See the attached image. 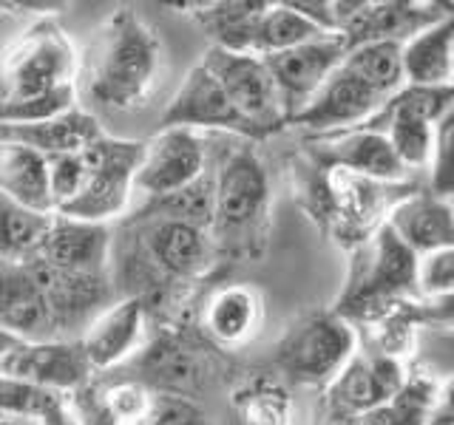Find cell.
<instances>
[{
	"label": "cell",
	"instance_id": "1",
	"mask_svg": "<svg viewBox=\"0 0 454 425\" xmlns=\"http://www.w3.org/2000/svg\"><path fill=\"white\" fill-rule=\"evenodd\" d=\"M162 71V42L131 9L114 12L80 57L77 94L106 111L148 103Z\"/></svg>",
	"mask_w": 454,
	"mask_h": 425
},
{
	"label": "cell",
	"instance_id": "2",
	"mask_svg": "<svg viewBox=\"0 0 454 425\" xmlns=\"http://www.w3.org/2000/svg\"><path fill=\"white\" fill-rule=\"evenodd\" d=\"M270 233V176L250 148H236L213 174V224L216 252L259 259Z\"/></svg>",
	"mask_w": 454,
	"mask_h": 425
},
{
	"label": "cell",
	"instance_id": "3",
	"mask_svg": "<svg viewBox=\"0 0 454 425\" xmlns=\"http://www.w3.org/2000/svg\"><path fill=\"white\" fill-rule=\"evenodd\" d=\"M418 267L420 255L411 252L389 224H380L355 250L344 292L333 309L349 323H375L395 306L418 301Z\"/></svg>",
	"mask_w": 454,
	"mask_h": 425
},
{
	"label": "cell",
	"instance_id": "4",
	"mask_svg": "<svg viewBox=\"0 0 454 425\" xmlns=\"http://www.w3.org/2000/svg\"><path fill=\"white\" fill-rule=\"evenodd\" d=\"M80 54L54 18H40L6 49L0 60V103L40 97L77 85Z\"/></svg>",
	"mask_w": 454,
	"mask_h": 425
},
{
	"label": "cell",
	"instance_id": "5",
	"mask_svg": "<svg viewBox=\"0 0 454 425\" xmlns=\"http://www.w3.org/2000/svg\"><path fill=\"white\" fill-rule=\"evenodd\" d=\"M355 326L335 309L298 318L276 344V366L290 382L330 386L358 354Z\"/></svg>",
	"mask_w": 454,
	"mask_h": 425
},
{
	"label": "cell",
	"instance_id": "6",
	"mask_svg": "<svg viewBox=\"0 0 454 425\" xmlns=\"http://www.w3.org/2000/svg\"><path fill=\"white\" fill-rule=\"evenodd\" d=\"M82 153L85 162H89L85 188L74 202L57 212L80 221L108 224L111 219L122 216L128 202H131V193L137 190L134 182L142 165V156H145V142L114 139L106 134Z\"/></svg>",
	"mask_w": 454,
	"mask_h": 425
},
{
	"label": "cell",
	"instance_id": "7",
	"mask_svg": "<svg viewBox=\"0 0 454 425\" xmlns=\"http://www.w3.org/2000/svg\"><path fill=\"white\" fill-rule=\"evenodd\" d=\"M202 66L219 80L231 103L241 111V117L255 125L264 139L284 131L287 113L278 94V85L270 74L264 57L259 54H241V51H224V49H207L202 57Z\"/></svg>",
	"mask_w": 454,
	"mask_h": 425
},
{
	"label": "cell",
	"instance_id": "8",
	"mask_svg": "<svg viewBox=\"0 0 454 425\" xmlns=\"http://www.w3.org/2000/svg\"><path fill=\"white\" fill-rule=\"evenodd\" d=\"M207 176V148L188 128H160L145 142L134 188L148 198L174 196Z\"/></svg>",
	"mask_w": 454,
	"mask_h": 425
},
{
	"label": "cell",
	"instance_id": "9",
	"mask_svg": "<svg viewBox=\"0 0 454 425\" xmlns=\"http://www.w3.org/2000/svg\"><path fill=\"white\" fill-rule=\"evenodd\" d=\"M160 128H188V131H227L247 142L264 139L255 125L241 117V111L231 103L219 80L199 63L182 80L179 91L162 111Z\"/></svg>",
	"mask_w": 454,
	"mask_h": 425
},
{
	"label": "cell",
	"instance_id": "10",
	"mask_svg": "<svg viewBox=\"0 0 454 425\" xmlns=\"http://www.w3.org/2000/svg\"><path fill=\"white\" fill-rule=\"evenodd\" d=\"M347 51L349 49L340 35H324L298 49L264 57L270 74L278 85L287 122H293L321 91V85L344 66Z\"/></svg>",
	"mask_w": 454,
	"mask_h": 425
},
{
	"label": "cell",
	"instance_id": "11",
	"mask_svg": "<svg viewBox=\"0 0 454 425\" xmlns=\"http://www.w3.org/2000/svg\"><path fill=\"white\" fill-rule=\"evenodd\" d=\"M0 375L60 394H77L91 386L94 368L80 340H20L0 366Z\"/></svg>",
	"mask_w": 454,
	"mask_h": 425
},
{
	"label": "cell",
	"instance_id": "12",
	"mask_svg": "<svg viewBox=\"0 0 454 425\" xmlns=\"http://www.w3.org/2000/svg\"><path fill=\"white\" fill-rule=\"evenodd\" d=\"M406 377L409 372L403 360L380 352H358L344 372L326 386L324 411L364 417L366 411L389 403L403 389Z\"/></svg>",
	"mask_w": 454,
	"mask_h": 425
},
{
	"label": "cell",
	"instance_id": "13",
	"mask_svg": "<svg viewBox=\"0 0 454 425\" xmlns=\"http://www.w3.org/2000/svg\"><path fill=\"white\" fill-rule=\"evenodd\" d=\"M380 105L383 99L364 80L355 77L347 66H340L290 125L309 128V131L324 136H338L347 131H358L361 125L375 117Z\"/></svg>",
	"mask_w": 454,
	"mask_h": 425
},
{
	"label": "cell",
	"instance_id": "14",
	"mask_svg": "<svg viewBox=\"0 0 454 425\" xmlns=\"http://www.w3.org/2000/svg\"><path fill=\"white\" fill-rule=\"evenodd\" d=\"M111 259L114 233L108 224L80 221L54 212L51 230L35 261L77 275H111Z\"/></svg>",
	"mask_w": 454,
	"mask_h": 425
},
{
	"label": "cell",
	"instance_id": "15",
	"mask_svg": "<svg viewBox=\"0 0 454 425\" xmlns=\"http://www.w3.org/2000/svg\"><path fill=\"white\" fill-rule=\"evenodd\" d=\"M449 14L451 4H409V0L369 4V0H361L340 37L347 49L364 46V42H406Z\"/></svg>",
	"mask_w": 454,
	"mask_h": 425
},
{
	"label": "cell",
	"instance_id": "16",
	"mask_svg": "<svg viewBox=\"0 0 454 425\" xmlns=\"http://www.w3.org/2000/svg\"><path fill=\"white\" fill-rule=\"evenodd\" d=\"M145 326L148 306L142 298H117L106 312H99L80 337L94 372H108L139 354L145 346Z\"/></svg>",
	"mask_w": 454,
	"mask_h": 425
},
{
	"label": "cell",
	"instance_id": "17",
	"mask_svg": "<svg viewBox=\"0 0 454 425\" xmlns=\"http://www.w3.org/2000/svg\"><path fill=\"white\" fill-rule=\"evenodd\" d=\"M0 326L20 340H60L35 269L0 261Z\"/></svg>",
	"mask_w": 454,
	"mask_h": 425
},
{
	"label": "cell",
	"instance_id": "18",
	"mask_svg": "<svg viewBox=\"0 0 454 425\" xmlns=\"http://www.w3.org/2000/svg\"><path fill=\"white\" fill-rule=\"evenodd\" d=\"M207 377V363L193 344L176 335H160L142 346L137 358V382L148 386L153 394L191 397L202 389Z\"/></svg>",
	"mask_w": 454,
	"mask_h": 425
},
{
	"label": "cell",
	"instance_id": "19",
	"mask_svg": "<svg viewBox=\"0 0 454 425\" xmlns=\"http://www.w3.org/2000/svg\"><path fill=\"white\" fill-rule=\"evenodd\" d=\"M387 224L420 259L454 247V207L434 193L403 196L395 207H389Z\"/></svg>",
	"mask_w": 454,
	"mask_h": 425
},
{
	"label": "cell",
	"instance_id": "20",
	"mask_svg": "<svg viewBox=\"0 0 454 425\" xmlns=\"http://www.w3.org/2000/svg\"><path fill=\"white\" fill-rule=\"evenodd\" d=\"M99 136H106L103 125L97 122L94 113L82 108H71L66 113L46 122L32 125H12L0 122V142L12 145H26L43 156H60V153H82Z\"/></svg>",
	"mask_w": 454,
	"mask_h": 425
},
{
	"label": "cell",
	"instance_id": "21",
	"mask_svg": "<svg viewBox=\"0 0 454 425\" xmlns=\"http://www.w3.org/2000/svg\"><path fill=\"white\" fill-rule=\"evenodd\" d=\"M202 329L216 346H241L262 329V295L247 283H227L202 306Z\"/></svg>",
	"mask_w": 454,
	"mask_h": 425
},
{
	"label": "cell",
	"instance_id": "22",
	"mask_svg": "<svg viewBox=\"0 0 454 425\" xmlns=\"http://www.w3.org/2000/svg\"><path fill=\"white\" fill-rule=\"evenodd\" d=\"M330 139L333 142L321 151V156L333 167L369 182H401L409 174L392 151L389 139L378 131H347Z\"/></svg>",
	"mask_w": 454,
	"mask_h": 425
},
{
	"label": "cell",
	"instance_id": "23",
	"mask_svg": "<svg viewBox=\"0 0 454 425\" xmlns=\"http://www.w3.org/2000/svg\"><path fill=\"white\" fill-rule=\"evenodd\" d=\"M406 85L449 89L454 71V4L451 14L403 42Z\"/></svg>",
	"mask_w": 454,
	"mask_h": 425
},
{
	"label": "cell",
	"instance_id": "24",
	"mask_svg": "<svg viewBox=\"0 0 454 425\" xmlns=\"http://www.w3.org/2000/svg\"><path fill=\"white\" fill-rule=\"evenodd\" d=\"M267 4L264 0H222V4H191L188 12L202 28L213 49L253 54L255 26Z\"/></svg>",
	"mask_w": 454,
	"mask_h": 425
},
{
	"label": "cell",
	"instance_id": "25",
	"mask_svg": "<svg viewBox=\"0 0 454 425\" xmlns=\"http://www.w3.org/2000/svg\"><path fill=\"white\" fill-rule=\"evenodd\" d=\"M0 193L32 210L54 212L49 188V156L26 145L0 142Z\"/></svg>",
	"mask_w": 454,
	"mask_h": 425
},
{
	"label": "cell",
	"instance_id": "26",
	"mask_svg": "<svg viewBox=\"0 0 454 425\" xmlns=\"http://www.w3.org/2000/svg\"><path fill=\"white\" fill-rule=\"evenodd\" d=\"M54 212L32 210L0 193V261H35L51 230Z\"/></svg>",
	"mask_w": 454,
	"mask_h": 425
},
{
	"label": "cell",
	"instance_id": "27",
	"mask_svg": "<svg viewBox=\"0 0 454 425\" xmlns=\"http://www.w3.org/2000/svg\"><path fill=\"white\" fill-rule=\"evenodd\" d=\"M434 125L426 117H415V113H395V111H378L366 125L358 131H378L389 139L392 151L397 159L403 162L406 170L429 167L432 153H434Z\"/></svg>",
	"mask_w": 454,
	"mask_h": 425
},
{
	"label": "cell",
	"instance_id": "28",
	"mask_svg": "<svg viewBox=\"0 0 454 425\" xmlns=\"http://www.w3.org/2000/svg\"><path fill=\"white\" fill-rule=\"evenodd\" d=\"M344 66L358 80H364L383 103L406 89L403 42H364V46L347 51Z\"/></svg>",
	"mask_w": 454,
	"mask_h": 425
},
{
	"label": "cell",
	"instance_id": "29",
	"mask_svg": "<svg viewBox=\"0 0 454 425\" xmlns=\"http://www.w3.org/2000/svg\"><path fill=\"white\" fill-rule=\"evenodd\" d=\"M233 408L245 425H293V397L281 380L250 377L233 391Z\"/></svg>",
	"mask_w": 454,
	"mask_h": 425
},
{
	"label": "cell",
	"instance_id": "30",
	"mask_svg": "<svg viewBox=\"0 0 454 425\" xmlns=\"http://www.w3.org/2000/svg\"><path fill=\"white\" fill-rule=\"evenodd\" d=\"M318 37H324L321 28L312 26L304 14H298L293 4H267L259 26H255L253 54H259V57L281 54Z\"/></svg>",
	"mask_w": 454,
	"mask_h": 425
},
{
	"label": "cell",
	"instance_id": "31",
	"mask_svg": "<svg viewBox=\"0 0 454 425\" xmlns=\"http://www.w3.org/2000/svg\"><path fill=\"white\" fill-rule=\"evenodd\" d=\"M139 216H160V219H179L191 221L210 230L213 224V176L199 179L191 188H184L174 196L148 198Z\"/></svg>",
	"mask_w": 454,
	"mask_h": 425
},
{
	"label": "cell",
	"instance_id": "32",
	"mask_svg": "<svg viewBox=\"0 0 454 425\" xmlns=\"http://www.w3.org/2000/svg\"><path fill=\"white\" fill-rule=\"evenodd\" d=\"M77 108V85L68 89H57L40 97L18 99V103H0V122L12 125H32V122H46L60 117V113Z\"/></svg>",
	"mask_w": 454,
	"mask_h": 425
},
{
	"label": "cell",
	"instance_id": "33",
	"mask_svg": "<svg viewBox=\"0 0 454 425\" xmlns=\"http://www.w3.org/2000/svg\"><path fill=\"white\" fill-rule=\"evenodd\" d=\"M60 397H66V394L0 375V414H6V417H14V420L28 417L37 422V417L46 414Z\"/></svg>",
	"mask_w": 454,
	"mask_h": 425
},
{
	"label": "cell",
	"instance_id": "34",
	"mask_svg": "<svg viewBox=\"0 0 454 425\" xmlns=\"http://www.w3.org/2000/svg\"><path fill=\"white\" fill-rule=\"evenodd\" d=\"M429 193L454 202V105L434 125V153L429 165Z\"/></svg>",
	"mask_w": 454,
	"mask_h": 425
},
{
	"label": "cell",
	"instance_id": "35",
	"mask_svg": "<svg viewBox=\"0 0 454 425\" xmlns=\"http://www.w3.org/2000/svg\"><path fill=\"white\" fill-rule=\"evenodd\" d=\"M85 179H89V162L85 153H60L49 159V188L54 212L71 205L82 193Z\"/></svg>",
	"mask_w": 454,
	"mask_h": 425
},
{
	"label": "cell",
	"instance_id": "36",
	"mask_svg": "<svg viewBox=\"0 0 454 425\" xmlns=\"http://www.w3.org/2000/svg\"><path fill=\"white\" fill-rule=\"evenodd\" d=\"M418 287L420 298L454 292V247L423 255L418 267Z\"/></svg>",
	"mask_w": 454,
	"mask_h": 425
},
{
	"label": "cell",
	"instance_id": "37",
	"mask_svg": "<svg viewBox=\"0 0 454 425\" xmlns=\"http://www.w3.org/2000/svg\"><path fill=\"white\" fill-rule=\"evenodd\" d=\"M151 422L153 425H213L205 417V411L199 408L191 397H179V394H153Z\"/></svg>",
	"mask_w": 454,
	"mask_h": 425
},
{
	"label": "cell",
	"instance_id": "38",
	"mask_svg": "<svg viewBox=\"0 0 454 425\" xmlns=\"http://www.w3.org/2000/svg\"><path fill=\"white\" fill-rule=\"evenodd\" d=\"M415 321H418V326H429V329H451L454 332V292L434 295V298H418Z\"/></svg>",
	"mask_w": 454,
	"mask_h": 425
},
{
	"label": "cell",
	"instance_id": "39",
	"mask_svg": "<svg viewBox=\"0 0 454 425\" xmlns=\"http://www.w3.org/2000/svg\"><path fill=\"white\" fill-rule=\"evenodd\" d=\"M293 9L298 14L318 26L324 35H338L335 32V12H333V0H293Z\"/></svg>",
	"mask_w": 454,
	"mask_h": 425
},
{
	"label": "cell",
	"instance_id": "40",
	"mask_svg": "<svg viewBox=\"0 0 454 425\" xmlns=\"http://www.w3.org/2000/svg\"><path fill=\"white\" fill-rule=\"evenodd\" d=\"M37 425H82L77 408H74V400H71V394L60 397L46 414L37 417Z\"/></svg>",
	"mask_w": 454,
	"mask_h": 425
},
{
	"label": "cell",
	"instance_id": "41",
	"mask_svg": "<svg viewBox=\"0 0 454 425\" xmlns=\"http://www.w3.org/2000/svg\"><path fill=\"white\" fill-rule=\"evenodd\" d=\"M318 425H364L361 417L352 414H335V411H324V417L318 420Z\"/></svg>",
	"mask_w": 454,
	"mask_h": 425
},
{
	"label": "cell",
	"instance_id": "42",
	"mask_svg": "<svg viewBox=\"0 0 454 425\" xmlns=\"http://www.w3.org/2000/svg\"><path fill=\"white\" fill-rule=\"evenodd\" d=\"M20 344V337L18 335H12V332H6L4 326H0V366H4V360L9 358V352Z\"/></svg>",
	"mask_w": 454,
	"mask_h": 425
},
{
	"label": "cell",
	"instance_id": "43",
	"mask_svg": "<svg viewBox=\"0 0 454 425\" xmlns=\"http://www.w3.org/2000/svg\"><path fill=\"white\" fill-rule=\"evenodd\" d=\"M440 408H443L446 414H451V417H454V377L446 382L443 389H440Z\"/></svg>",
	"mask_w": 454,
	"mask_h": 425
},
{
	"label": "cell",
	"instance_id": "44",
	"mask_svg": "<svg viewBox=\"0 0 454 425\" xmlns=\"http://www.w3.org/2000/svg\"><path fill=\"white\" fill-rule=\"evenodd\" d=\"M426 425H454V417H451V414H446V411L440 408L437 414H434V417H432L429 422H426Z\"/></svg>",
	"mask_w": 454,
	"mask_h": 425
},
{
	"label": "cell",
	"instance_id": "45",
	"mask_svg": "<svg viewBox=\"0 0 454 425\" xmlns=\"http://www.w3.org/2000/svg\"><path fill=\"white\" fill-rule=\"evenodd\" d=\"M0 425H20L14 417H6V414H0Z\"/></svg>",
	"mask_w": 454,
	"mask_h": 425
},
{
	"label": "cell",
	"instance_id": "46",
	"mask_svg": "<svg viewBox=\"0 0 454 425\" xmlns=\"http://www.w3.org/2000/svg\"><path fill=\"white\" fill-rule=\"evenodd\" d=\"M449 89L454 91V71H451V85H449Z\"/></svg>",
	"mask_w": 454,
	"mask_h": 425
}]
</instances>
